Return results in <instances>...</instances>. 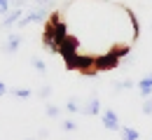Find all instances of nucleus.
<instances>
[{"mask_svg":"<svg viewBox=\"0 0 152 140\" xmlns=\"http://www.w3.org/2000/svg\"><path fill=\"white\" fill-rule=\"evenodd\" d=\"M68 35V23L61 19V12H52L45 19V28H42V47L47 54H58L61 42Z\"/></svg>","mask_w":152,"mask_h":140,"instance_id":"nucleus-1","label":"nucleus"},{"mask_svg":"<svg viewBox=\"0 0 152 140\" xmlns=\"http://www.w3.org/2000/svg\"><path fill=\"white\" fill-rule=\"evenodd\" d=\"M119 63H122V61L117 59L110 49H108L105 54H96L94 68L98 70V73H110V70H115V68H119Z\"/></svg>","mask_w":152,"mask_h":140,"instance_id":"nucleus-2","label":"nucleus"},{"mask_svg":"<svg viewBox=\"0 0 152 140\" xmlns=\"http://www.w3.org/2000/svg\"><path fill=\"white\" fill-rule=\"evenodd\" d=\"M49 17V7H38V9H33V12H26L21 21L17 23V28H26V26H31V23H35V21H45Z\"/></svg>","mask_w":152,"mask_h":140,"instance_id":"nucleus-3","label":"nucleus"},{"mask_svg":"<svg viewBox=\"0 0 152 140\" xmlns=\"http://www.w3.org/2000/svg\"><path fill=\"white\" fill-rule=\"evenodd\" d=\"M21 42H23V33H21V30L10 33V35H7V40H5V44H2V54H5V56L17 54V52L21 49Z\"/></svg>","mask_w":152,"mask_h":140,"instance_id":"nucleus-4","label":"nucleus"},{"mask_svg":"<svg viewBox=\"0 0 152 140\" xmlns=\"http://www.w3.org/2000/svg\"><path fill=\"white\" fill-rule=\"evenodd\" d=\"M94 59L96 56H91V54H80V56H77V73H82L84 77L98 75V70L94 68Z\"/></svg>","mask_w":152,"mask_h":140,"instance_id":"nucleus-5","label":"nucleus"},{"mask_svg":"<svg viewBox=\"0 0 152 140\" xmlns=\"http://www.w3.org/2000/svg\"><path fill=\"white\" fill-rule=\"evenodd\" d=\"M101 121H103V126L108 128V131H119L122 126H119V117H117V112L110 110V107H105L103 112H101Z\"/></svg>","mask_w":152,"mask_h":140,"instance_id":"nucleus-6","label":"nucleus"},{"mask_svg":"<svg viewBox=\"0 0 152 140\" xmlns=\"http://www.w3.org/2000/svg\"><path fill=\"white\" fill-rule=\"evenodd\" d=\"M21 17H23V9H21V7L10 9V12L2 17V21H0V28H14V26L21 21Z\"/></svg>","mask_w":152,"mask_h":140,"instance_id":"nucleus-7","label":"nucleus"},{"mask_svg":"<svg viewBox=\"0 0 152 140\" xmlns=\"http://www.w3.org/2000/svg\"><path fill=\"white\" fill-rule=\"evenodd\" d=\"M82 115H87V117H96V115H101L103 110H101V100H98V96H91V98L87 100L84 105H82V110H80Z\"/></svg>","mask_w":152,"mask_h":140,"instance_id":"nucleus-8","label":"nucleus"},{"mask_svg":"<svg viewBox=\"0 0 152 140\" xmlns=\"http://www.w3.org/2000/svg\"><path fill=\"white\" fill-rule=\"evenodd\" d=\"M138 94L143 96V98H148V96H152V73H148L143 80H138Z\"/></svg>","mask_w":152,"mask_h":140,"instance_id":"nucleus-9","label":"nucleus"},{"mask_svg":"<svg viewBox=\"0 0 152 140\" xmlns=\"http://www.w3.org/2000/svg\"><path fill=\"white\" fill-rule=\"evenodd\" d=\"M124 12H126L129 21H131V28H133V40H138V38H140V21H138V17H136V12H133L131 7H124Z\"/></svg>","mask_w":152,"mask_h":140,"instance_id":"nucleus-10","label":"nucleus"},{"mask_svg":"<svg viewBox=\"0 0 152 140\" xmlns=\"http://www.w3.org/2000/svg\"><path fill=\"white\" fill-rule=\"evenodd\" d=\"M110 52H113L119 61H122V59H129V54H131V44H113Z\"/></svg>","mask_w":152,"mask_h":140,"instance_id":"nucleus-11","label":"nucleus"},{"mask_svg":"<svg viewBox=\"0 0 152 140\" xmlns=\"http://www.w3.org/2000/svg\"><path fill=\"white\" fill-rule=\"evenodd\" d=\"M119 133H122V140H140V133L136 128H131V126H122Z\"/></svg>","mask_w":152,"mask_h":140,"instance_id":"nucleus-12","label":"nucleus"},{"mask_svg":"<svg viewBox=\"0 0 152 140\" xmlns=\"http://www.w3.org/2000/svg\"><path fill=\"white\" fill-rule=\"evenodd\" d=\"M31 65L35 68L38 75H45V73H47V65H45V61L40 59V56H33V59H31Z\"/></svg>","mask_w":152,"mask_h":140,"instance_id":"nucleus-13","label":"nucleus"},{"mask_svg":"<svg viewBox=\"0 0 152 140\" xmlns=\"http://www.w3.org/2000/svg\"><path fill=\"white\" fill-rule=\"evenodd\" d=\"M66 110H68L70 115H75V112H80V110H82V105H80V100L73 96V98H68V103H66Z\"/></svg>","mask_w":152,"mask_h":140,"instance_id":"nucleus-14","label":"nucleus"},{"mask_svg":"<svg viewBox=\"0 0 152 140\" xmlns=\"http://www.w3.org/2000/svg\"><path fill=\"white\" fill-rule=\"evenodd\" d=\"M45 115L52 117V119H56L58 115H61V107H58V105H52V103H47V105H45Z\"/></svg>","mask_w":152,"mask_h":140,"instance_id":"nucleus-15","label":"nucleus"},{"mask_svg":"<svg viewBox=\"0 0 152 140\" xmlns=\"http://www.w3.org/2000/svg\"><path fill=\"white\" fill-rule=\"evenodd\" d=\"M129 89H133V82H131V80L115 82V94H119V91H129Z\"/></svg>","mask_w":152,"mask_h":140,"instance_id":"nucleus-16","label":"nucleus"},{"mask_svg":"<svg viewBox=\"0 0 152 140\" xmlns=\"http://www.w3.org/2000/svg\"><path fill=\"white\" fill-rule=\"evenodd\" d=\"M12 96L14 98H31L33 96V89H12Z\"/></svg>","mask_w":152,"mask_h":140,"instance_id":"nucleus-17","label":"nucleus"},{"mask_svg":"<svg viewBox=\"0 0 152 140\" xmlns=\"http://www.w3.org/2000/svg\"><path fill=\"white\" fill-rule=\"evenodd\" d=\"M61 128L63 131H77V121L75 119H63L61 121Z\"/></svg>","mask_w":152,"mask_h":140,"instance_id":"nucleus-18","label":"nucleus"},{"mask_svg":"<svg viewBox=\"0 0 152 140\" xmlns=\"http://www.w3.org/2000/svg\"><path fill=\"white\" fill-rule=\"evenodd\" d=\"M145 103H143V115H152V96H148V98H143Z\"/></svg>","mask_w":152,"mask_h":140,"instance_id":"nucleus-19","label":"nucleus"},{"mask_svg":"<svg viewBox=\"0 0 152 140\" xmlns=\"http://www.w3.org/2000/svg\"><path fill=\"white\" fill-rule=\"evenodd\" d=\"M10 12V0H0V17H5Z\"/></svg>","mask_w":152,"mask_h":140,"instance_id":"nucleus-20","label":"nucleus"},{"mask_svg":"<svg viewBox=\"0 0 152 140\" xmlns=\"http://www.w3.org/2000/svg\"><path fill=\"white\" fill-rule=\"evenodd\" d=\"M49 94H52V86H42V89L38 91L40 98H49Z\"/></svg>","mask_w":152,"mask_h":140,"instance_id":"nucleus-21","label":"nucleus"},{"mask_svg":"<svg viewBox=\"0 0 152 140\" xmlns=\"http://www.w3.org/2000/svg\"><path fill=\"white\" fill-rule=\"evenodd\" d=\"M35 5H40V7H52V0H33Z\"/></svg>","mask_w":152,"mask_h":140,"instance_id":"nucleus-22","label":"nucleus"},{"mask_svg":"<svg viewBox=\"0 0 152 140\" xmlns=\"http://www.w3.org/2000/svg\"><path fill=\"white\" fill-rule=\"evenodd\" d=\"M7 91H10V89H7V84H5V82H0V96H5Z\"/></svg>","mask_w":152,"mask_h":140,"instance_id":"nucleus-23","label":"nucleus"},{"mask_svg":"<svg viewBox=\"0 0 152 140\" xmlns=\"http://www.w3.org/2000/svg\"><path fill=\"white\" fill-rule=\"evenodd\" d=\"M26 140H35V138H26Z\"/></svg>","mask_w":152,"mask_h":140,"instance_id":"nucleus-24","label":"nucleus"},{"mask_svg":"<svg viewBox=\"0 0 152 140\" xmlns=\"http://www.w3.org/2000/svg\"><path fill=\"white\" fill-rule=\"evenodd\" d=\"M19 2H23V0H19Z\"/></svg>","mask_w":152,"mask_h":140,"instance_id":"nucleus-25","label":"nucleus"}]
</instances>
